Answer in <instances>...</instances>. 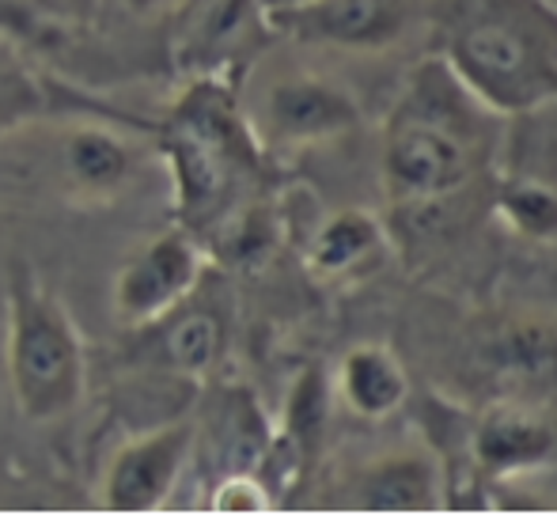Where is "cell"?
<instances>
[{"label": "cell", "instance_id": "1", "mask_svg": "<svg viewBox=\"0 0 557 519\" xmlns=\"http://www.w3.org/2000/svg\"><path fill=\"white\" fill-rule=\"evenodd\" d=\"M444 65L490 114L557 103V4L447 0Z\"/></svg>", "mask_w": 557, "mask_h": 519}, {"label": "cell", "instance_id": "2", "mask_svg": "<svg viewBox=\"0 0 557 519\" xmlns=\"http://www.w3.org/2000/svg\"><path fill=\"white\" fill-rule=\"evenodd\" d=\"M485 107L444 58L410 76L383 129V186L395 201H433L474 178L485 156Z\"/></svg>", "mask_w": 557, "mask_h": 519}, {"label": "cell", "instance_id": "3", "mask_svg": "<svg viewBox=\"0 0 557 519\" xmlns=\"http://www.w3.org/2000/svg\"><path fill=\"white\" fill-rule=\"evenodd\" d=\"M160 145L175 178L178 220L194 235L221 224L258 171L250 129L221 84H194L171 107Z\"/></svg>", "mask_w": 557, "mask_h": 519}, {"label": "cell", "instance_id": "4", "mask_svg": "<svg viewBox=\"0 0 557 519\" xmlns=\"http://www.w3.org/2000/svg\"><path fill=\"white\" fill-rule=\"evenodd\" d=\"M8 380L27 421L73 413L88 387V357L73 314L23 262L8 270Z\"/></svg>", "mask_w": 557, "mask_h": 519}, {"label": "cell", "instance_id": "5", "mask_svg": "<svg viewBox=\"0 0 557 519\" xmlns=\"http://www.w3.org/2000/svg\"><path fill=\"white\" fill-rule=\"evenodd\" d=\"M201 247L194 232L175 227L145 243L114 277V311L129 326H145L186 300L201 285Z\"/></svg>", "mask_w": 557, "mask_h": 519}, {"label": "cell", "instance_id": "6", "mask_svg": "<svg viewBox=\"0 0 557 519\" xmlns=\"http://www.w3.org/2000/svg\"><path fill=\"white\" fill-rule=\"evenodd\" d=\"M413 0H300L273 8V27L308 46L383 50L403 38Z\"/></svg>", "mask_w": 557, "mask_h": 519}, {"label": "cell", "instance_id": "7", "mask_svg": "<svg viewBox=\"0 0 557 519\" xmlns=\"http://www.w3.org/2000/svg\"><path fill=\"white\" fill-rule=\"evenodd\" d=\"M194 452V424L175 421L125 444L103 478V505L114 512H152L171 497Z\"/></svg>", "mask_w": 557, "mask_h": 519}, {"label": "cell", "instance_id": "8", "mask_svg": "<svg viewBox=\"0 0 557 519\" xmlns=\"http://www.w3.org/2000/svg\"><path fill=\"white\" fill-rule=\"evenodd\" d=\"M262 125L270 140L288 148L345 137L360 125V107L345 88L319 76H288L265 91Z\"/></svg>", "mask_w": 557, "mask_h": 519}, {"label": "cell", "instance_id": "9", "mask_svg": "<svg viewBox=\"0 0 557 519\" xmlns=\"http://www.w3.org/2000/svg\"><path fill=\"white\" fill-rule=\"evenodd\" d=\"M145 334V357L175 375H206L221 364L227 345V314L221 304L194 288L178 308L137 326Z\"/></svg>", "mask_w": 557, "mask_h": 519}, {"label": "cell", "instance_id": "10", "mask_svg": "<svg viewBox=\"0 0 557 519\" xmlns=\"http://www.w3.org/2000/svg\"><path fill=\"white\" fill-rule=\"evenodd\" d=\"M478 364L497 387L543 395L557 387V330L543 322H500L478 342Z\"/></svg>", "mask_w": 557, "mask_h": 519}, {"label": "cell", "instance_id": "11", "mask_svg": "<svg viewBox=\"0 0 557 519\" xmlns=\"http://www.w3.org/2000/svg\"><path fill=\"white\" fill-rule=\"evenodd\" d=\"M554 452L557 432L550 429V421L523 406H493L474 429V459L485 474H523V470L550 462Z\"/></svg>", "mask_w": 557, "mask_h": 519}, {"label": "cell", "instance_id": "12", "mask_svg": "<svg viewBox=\"0 0 557 519\" xmlns=\"http://www.w3.org/2000/svg\"><path fill=\"white\" fill-rule=\"evenodd\" d=\"M352 505L364 512H425L441 505V470L429 455H391L360 470Z\"/></svg>", "mask_w": 557, "mask_h": 519}, {"label": "cell", "instance_id": "13", "mask_svg": "<svg viewBox=\"0 0 557 519\" xmlns=\"http://www.w3.org/2000/svg\"><path fill=\"white\" fill-rule=\"evenodd\" d=\"M337 391L357 417L383 421L410 398V380L391 349L357 345L352 353H345L342 368H337Z\"/></svg>", "mask_w": 557, "mask_h": 519}, {"label": "cell", "instance_id": "14", "mask_svg": "<svg viewBox=\"0 0 557 519\" xmlns=\"http://www.w3.org/2000/svg\"><path fill=\"white\" fill-rule=\"evenodd\" d=\"M380 247H383L380 220L364 209H342L319 227L315 243H311V265L323 277H345V273L372 262L380 255Z\"/></svg>", "mask_w": 557, "mask_h": 519}, {"label": "cell", "instance_id": "15", "mask_svg": "<svg viewBox=\"0 0 557 519\" xmlns=\"http://www.w3.org/2000/svg\"><path fill=\"white\" fill-rule=\"evenodd\" d=\"M65 171L76 186L91 194H111L129 178L133 152L103 129H76L65 140Z\"/></svg>", "mask_w": 557, "mask_h": 519}, {"label": "cell", "instance_id": "16", "mask_svg": "<svg viewBox=\"0 0 557 519\" xmlns=\"http://www.w3.org/2000/svg\"><path fill=\"white\" fill-rule=\"evenodd\" d=\"M216 452L224 459V474L255 470L270 452V429L247 391H232L216 413Z\"/></svg>", "mask_w": 557, "mask_h": 519}, {"label": "cell", "instance_id": "17", "mask_svg": "<svg viewBox=\"0 0 557 519\" xmlns=\"http://www.w3.org/2000/svg\"><path fill=\"white\" fill-rule=\"evenodd\" d=\"M326 421V387L319 380V372L300 375L296 391L288 395V417H285V432H281L277 444L288 447L300 462H311L319 447V432Z\"/></svg>", "mask_w": 557, "mask_h": 519}, {"label": "cell", "instance_id": "18", "mask_svg": "<svg viewBox=\"0 0 557 519\" xmlns=\"http://www.w3.org/2000/svg\"><path fill=\"white\" fill-rule=\"evenodd\" d=\"M500 217L528 239H557V194L543 183H531V178L508 183L500 190Z\"/></svg>", "mask_w": 557, "mask_h": 519}, {"label": "cell", "instance_id": "19", "mask_svg": "<svg viewBox=\"0 0 557 519\" xmlns=\"http://www.w3.org/2000/svg\"><path fill=\"white\" fill-rule=\"evenodd\" d=\"M270 490L255 478V470H232L213 490V512L224 516H258L270 512Z\"/></svg>", "mask_w": 557, "mask_h": 519}, {"label": "cell", "instance_id": "20", "mask_svg": "<svg viewBox=\"0 0 557 519\" xmlns=\"http://www.w3.org/2000/svg\"><path fill=\"white\" fill-rule=\"evenodd\" d=\"M125 4H129L133 12H152V8L160 4V0H125Z\"/></svg>", "mask_w": 557, "mask_h": 519}, {"label": "cell", "instance_id": "21", "mask_svg": "<svg viewBox=\"0 0 557 519\" xmlns=\"http://www.w3.org/2000/svg\"><path fill=\"white\" fill-rule=\"evenodd\" d=\"M262 4H265V8H270V12H273V8H288V4H300V0H262Z\"/></svg>", "mask_w": 557, "mask_h": 519}]
</instances>
